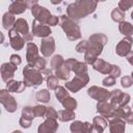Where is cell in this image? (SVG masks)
<instances>
[{"label":"cell","instance_id":"obj_32","mask_svg":"<svg viewBox=\"0 0 133 133\" xmlns=\"http://www.w3.org/2000/svg\"><path fill=\"white\" fill-rule=\"evenodd\" d=\"M68 96H70L69 95V90L66 89V87L64 86H60V85H58L56 88H55V97H56V99L58 100V102H62Z\"/></svg>","mask_w":133,"mask_h":133},{"label":"cell","instance_id":"obj_36","mask_svg":"<svg viewBox=\"0 0 133 133\" xmlns=\"http://www.w3.org/2000/svg\"><path fill=\"white\" fill-rule=\"evenodd\" d=\"M47 108L46 106L44 105H35L32 107V110H33V113L35 115V117H45L46 115V112H47Z\"/></svg>","mask_w":133,"mask_h":133},{"label":"cell","instance_id":"obj_18","mask_svg":"<svg viewBox=\"0 0 133 133\" xmlns=\"http://www.w3.org/2000/svg\"><path fill=\"white\" fill-rule=\"evenodd\" d=\"M18 70V66L12 64L11 62H4L1 65V78L6 83L9 80L14 79L15 73Z\"/></svg>","mask_w":133,"mask_h":133},{"label":"cell","instance_id":"obj_50","mask_svg":"<svg viewBox=\"0 0 133 133\" xmlns=\"http://www.w3.org/2000/svg\"><path fill=\"white\" fill-rule=\"evenodd\" d=\"M38 3V0H26V4H27V7L28 8H32L34 5H36Z\"/></svg>","mask_w":133,"mask_h":133},{"label":"cell","instance_id":"obj_9","mask_svg":"<svg viewBox=\"0 0 133 133\" xmlns=\"http://www.w3.org/2000/svg\"><path fill=\"white\" fill-rule=\"evenodd\" d=\"M31 33L35 37H42V38H44V37L50 36V34L52 33V30H51L50 26H48L47 24H43V23H41V22H38L37 20L34 19L32 21Z\"/></svg>","mask_w":133,"mask_h":133},{"label":"cell","instance_id":"obj_33","mask_svg":"<svg viewBox=\"0 0 133 133\" xmlns=\"http://www.w3.org/2000/svg\"><path fill=\"white\" fill-rule=\"evenodd\" d=\"M47 81V87L50 90H55V88L59 85V78L56 75H50L46 78Z\"/></svg>","mask_w":133,"mask_h":133},{"label":"cell","instance_id":"obj_24","mask_svg":"<svg viewBox=\"0 0 133 133\" xmlns=\"http://www.w3.org/2000/svg\"><path fill=\"white\" fill-rule=\"evenodd\" d=\"M107 121L104 116L99 115V116H95L92 118V126H94V131L98 132V133H102L106 128H107Z\"/></svg>","mask_w":133,"mask_h":133},{"label":"cell","instance_id":"obj_25","mask_svg":"<svg viewBox=\"0 0 133 133\" xmlns=\"http://www.w3.org/2000/svg\"><path fill=\"white\" fill-rule=\"evenodd\" d=\"M16 22V18H15V15L9 12V11H6L3 17H2V26L4 29L6 30H9L10 28L14 27V24Z\"/></svg>","mask_w":133,"mask_h":133},{"label":"cell","instance_id":"obj_27","mask_svg":"<svg viewBox=\"0 0 133 133\" xmlns=\"http://www.w3.org/2000/svg\"><path fill=\"white\" fill-rule=\"evenodd\" d=\"M75 111L74 110H71V109H62V110H59L58 111V119L60 122H70V121H73L75 119Z\"/></svg>","mask_w":133,"mask_h":133},{"label":"cell","instance_id":"obj_2","mask_svg":"<svg viewBox=\"0 0 133 133\" xmlns=\"http://www.w3.org/2000/svg\"><path fill=\"white\" fill-rule=\"evenodd\" d=\"M98 0H76L66 7V15L74 21H79L95 12L98 6Z\"/></svg>","mask_w":133,"mask_h":133},{"label":"cell","instance_id":"obj_3","mask_svg":"<svg viewBox=\"0 0 133 133\" xmlns=\"http://www.w3.org/2000/svg\"><path fill=\"white\" fill-rule=\"evenodd\" d=\"M59 26L65 33V36L70 41H77L81 38V30L79 25L77 24L76 21L71 19L68 15H62L60 16V21H59Z\"/></svg>","mask_w":133,"mask_h":133},{"label":"cell","instance_id":"obj_30","mask_svg":"<svg viewBox=\"0 0 133 133\" xmlns=\"http://www.w3.org/2000/svg\"><path fill=\"white\" fill-rule=\"evenodd\" d=\"M72 71L75 73V75H83L87 74V63L84 61H78L73 65Z\"/></svg>","mask_w":133,"mask_h":133},{"label":"cell","instance_id":"obj_51","mask_svg":"<svg viewBox=\"0 0 133 133\" xmlns=\"http://www.w3.org/2000/svg\"><path fill=\"white\" fill-rule=\"evenodd\" d=\"M126 58H127V60H128V62L133 66V51H130L128 54H127V56H126Z\"/></svg>","mask_w":133,"mask_h":133},{"label":"cell","instance_id":"obj_41","mask_svg":"<svg viewBox=\"0 0 133 133\" xmlns=\"http://www.w3.org/2000/svg\"><path fill=\"white\" fill-rule=\"evenodd\" d=\"M115 77L111 76V75H108L107 77H105L103 80H102V84L104 87H110V86H113L115 84Z\"/></svg>","mask_w":133,"mask_h":133},{"label":"cell","instance_id":"obj_31","mask_svg":"<svg viewBox=\"0 0 133 133\" xmlns=\"http://www.w3.org/2000/svg\"><path fill=\"white\" fill-rule=\"evenodd\" d=\"M111 19L112 21L114 22H117V23H121L123 21H125V11H123L118 6L113 8L112 11H111Z\"/></svg>","mask_w":133,"mask_h":133},{"label":"cell","instance_id":"obj_8","mask_svg":"<svg viewBox=\"0 0 133 133\" xmlns=\"http://www.w3.org/2000/svg\"><path fill=\"white\" fill-rule=\"evenodd\" d=\"M8 37H9V44H10V47L16 50V51H20L24 48L25 46V39L23 37V35L17 31L14 27L10 28L8 30Z\"/></svg>","mask_w":133,"mask_h":133},{"label":"cell","instance_id":"obj_47","mask_svg":"<svg viewBox=\"0 0 133 133\" xmlns=\"http://www.w3.org/2000/svg\"><path fill=\"white\" fill-rule=\"evenodd\" d=\"M121 74H122V70H121V68H119L118 65H116V64H112L111 72H110V74H109V75H111V76H113V77L117 78V77H119V76H121Z\"/></svg>","mask_w":133,"mask_h":133},{"label":"cell","instance_id":"obj_56","mask_svg":"<svg viewBox=\"0 0 133 133\" xmlns=\"http://www.w3.org/2000/svg\"><path fill=\"white\" fill-rule=\"evenodd\" d=\"M131 77L133 78V71H132V73H131Z\"/></svg>","mask_w":133,"mask_h":133},{"label":"cell","instance_id":"obj_55","mask_svg":"<svg viewBox=\"0 0 133 133\" xmlns=\"http://www.w3.org/2000/svg\"><path fill=\"white\" fill-rule=\"evenodd\" d=\"M98 1H100V2H104V1H106V0H98Z\"/></svg>","mask_w":133,"mask_h":133},{"label":"cell","instance_id":"obj_4","mask_svg":"<svg viewBox=\"0 0 133 133\" xmlns=\"http://www.w3.org/2000/svg\"><path fill=\"white\" fill-rule=\"evenodd\" d=\"M23 78H24L23 81L25 82L27 87H37L44 81V76L42 71L33 66H30L28 64L23 69Z\"/></svg>","mask_w":133,"mask_h":133},{"label":"cell","instance_id":"obj_49","mask_svg":"<svg viewBox=\"0 0 133 133\" xmlns=\"http://www.w3.org/2000/svg\"><path fill=\"white\" fill-rule=\"evenodd\" d=\"M59 21H60V18H58L57 16H53L52 15L50 17L49 21H48V25H50V26H56L59 23Z\"/></svg>","mask_w":133,"mask_h":133},{"label":"cell","instance_id":"obj_19","mask_svg":"<svg viewBox=\"0 0 133 133\" xmlns=\"http://www.w3.org/2000/svg\"><path fill=\"white\" fill-rule=\"evenodd\" d=\"M58 129V123L55 118H46L44 123H42L38 128V133H54Z\"/></svg>","mask_w":133,"mask_h":133},{"label":"cell","instance_id":"obj_39","mask_svg":"<svg viewBox=\"0 0 133 133\" xmlns=\"http://www.w3.org/2000/svg\"><path fill=\"white\" fill-rule=\"evenodd\" d=\"M121 85L124 88H129L133 85V78L131 76H124L121 78Z\"/></svg>","mask_w":133,"mask_h":133},{"label":"cell","instance_id":"obj_15","mask_svg":"<svg viewBox=\"0 0 133 133\" xmlns=\"http://www.w3.org/2000/svg\"><path fill=\"white\" fill-rule=\"evenodd\" d=\"M38 48L37 46L32 43V42H28L26 45V61L27 64L30 66H34L35 61L38 59L39 55H38Z\"/></svg>","mask_w":133,"mask_h":133},{"label":"cell","instance_id":"obj_26","mask_svg":"<svg viewBox=\"0 0 133 133\" xmlns=\"http://www.w3.org/2000/svg\"><path fill=\"white\" fill-rule=\"evenodd\" d=\"M71 69L65 64V62H63V64L61 66H59L55 72V75L60 79V80H63V81H66L70 77V73H71Z\"/></svg>","mask_w":133,"mask_h":133},{"label":"cell","instance_id":"obj_48","mask_svg":"<svg viewBox=\"0 0 133 133\" xmlns=\"http://www.w3.org/2000/svg\"><path fill=\"white\" fill-rule=\"evenodd\" d=\"M94 131V126L89 122H84L83 123V132L84 133H90Z\"/></svg>","mask_w":133,"mask_h":133},{"label":"cell","instance_id":"obj_17","mask_svg":"<svg viewBox=\"0 0 133 133\" xmlns=\"http://www.w3.org/2000/svg\"><path fill=\"white\" fill-rule=\"evenodd\" d=\"M97 111L100 115L104 116L105 118H111L112 116L116 115L115 113V109L112 108V106L110 105V103H108L107 101H99L97 103Z\"/></svg>","mask_w":133,"mask_h":133},{"label":"cell","instance_id":"obj_53","mask_svg":"<svg viewBox=\"0 0 133 133\" xmlns=\"http://www.w3.org/2000/svg\"><path fill=\"white\" fill-rule=\"evenodd\" d=\"M63 0H50V2L52 3V4H54V5H57V4H59V3H61Z\"/></svg>","mask_w":133,"mask_h":133},{"label":"cell","instance_id":"obj_57","mask_svg":"<svg viewBox=\"0 0 133 133\" xmlns=\"http://www.w3.org/2000/svg\"><path fill=\"white\" fill-rule=\"evenodd\" d=\"M132 108H133V105H132Z\"/></svg>","mask_w":133,"mask_h":133},{"label":"cell","instance_id":"obj_35","mask_svg":"<svg viewBox=\"0 0 133 133\" xmlns=\"http://www.w3.org/2000/svg\"><path fill=\"white\" fill-rule=\"evenodd\" d=\"M63 62H64V59H63V57L61 56V55H54L53 57H52V59H51V61H50V64H51V69L53 70V71H56L59 66H61L62 64H63Z\"/></svg>","mask_w":133,"mask_h":133},{"label":"cell","instance_id":"obj_52","mask_svg":"<svg viewBox=\"0 0 133 133\" xmlns=\"http://www.w3.org/2000/svg\"><path fill=\"white\" fill-rule=\"evenodd\" d=\"M42 73H43V75H46V76L48 77V76L52 75V70H49V69H45V70H43V71H42Z\"/></svg>","mask_w":133,"mask_h":133},{"label":"cell","instance_id":"obj_7","mask_svg":"<svg viewBox=\"0 0 133 133\" xmlns=\"http://www.w3.org/2000/svg\"><path fill=\"white\" fill-rule=\"evenodd\" d=\"M0 102L4 106V108L7 112L12 113L18 108V103H17L16 99L10 95V92L7 89L0 90Z\"/></svg>","mask_w":133,"mask_h":133},{"label":"cell","instance_id":"obj_16","mask_svg":"<svg viewBox=\"0 0 133 133\" xmlns=\"http://www.w3.org/2000/svg\"><path fill=\"white\" fill-rule=\"evenodd\" d=\"M108 125L110 133H123L126 130V121L118 115H114L109 118Z\"/></svg>","mask_w":133,"mask_h":133},{"label":"cell","instance_id":"obj_37","mask_svg":"<svg viewBox=\"0 0 133 133\" xmlns=\"http://www.w3.org/2000/svg\"><path fill=\"white\" fill-rule=\"evenodd\" d=\"M70 130H71L72 133H81V132H83V122L74 121L70 126Z\"/></svg>","mask_w":133,"mask_h":133},{"label":"cell","instance_id":"obj_10","mask_svg":"<svg viewBox=\"0 0 133 133\" xmlns=\"http://www.w3.org/2000/svg\"><path fill=\"white\" fill-rule=\"evenodd\" d=\"M30 10H31V14H32V16L34 17L35 20H37L38 22H41L43 24H47L48 25V21H49L50 17L52 16L48 8L36 4Z\"/></svg>","mask_w":133,"mask_h":133},{"label":"cell","instance_id":"obj_38","mask_svg":"<svg viewBox=\"0 0 133 133\" xmlns=\"http://www.w3.org/2000/svg\"><path fill=\"white\" fill-rule=\"evenodd\" d=\"M22 116L25 117V118H28V119H33L35 117L34 113H33V110H32V107L30 106H24L22 108Z\"/></svg>","mask_w":133,"mask_h":133},{"label":"cell","instance_id":"obj_20","mask_svg":"<svg viewBox=\"0 0 133 133\" xmlns=\"http://www.w3.org/2000/svg\"><path fill=\"white\" fill-rule=\"evenodd\" d=\"M115 113H116V115L124 118L126 121V123L133 125V111H132V108L128 106V104L119 106L118 108H116Z\"/></svg>","mask_w":133,"mask_h":133},{"label":"cell","instance_id":"obj_29","mask_svg":"<svg viewBox=\"0 0 133 133\" xmlns=\"http://www.w3.org/2000/svg\"><path fill=\"white\" fill-rule=\"evenodd\" d=\"M35 100L41 103H48L51 100V94L49 89H41L35 94Z\"/></svg>","mask_w":133,"mask_h":133},{"label":"cell","instance_id":"obj_34","mask_svg":"<svg viewBox=\"0 0 133 133\" xmlns=\"http://www.w3.org/2000/svg\"><path fill=\"white\" fill-rule=\"evenodd\" d=\"M61 105L63 106V108H65V109H71V110H75L76 108H77V101L74 99V98H72V97H70V96H68L62 102H61Z\"/></svg>","mask_w":133,"mask_h":133},{"label":"cell","instance_id":"obj_43","mask_svg":"<svg viewBox=\"0 0 133 133\" xmlns=\"http://www.w3.org/2000/svg\"><path fill=\"white\" fill-rule=\"evenodd\" d=\"M46 63H47L46 59H45L44 57H41V56H39L38 59L35 61L33 68H35V69H37V70H39V71H43V70L46 69Z\"/></svg>","mask_w":133,"mask_h":133},{"label":"cell","instance_id":"obj_21","mask_svg":"<svg viewBox=\"0 0 133 133\" xmlns=\"http://www.w3.org/2000/svg\"><path fill=\"white\" fill-rule=\"evenodd\" d=\"M27 8L26 0H11V3L8 6V11L16 16L25 12Z\"/></svg>","mask_w":133,"mask_h":133},{"label":"cell","instance_id":"obj_22","mask_svg":"<svg viewBox=\"0 0 133 133\" xmlns=\"http://www.w3.org/2000/svg\"><path fill=\"white\" fill-rule=\"evenodd\" d=\"M92 68L94 70L98 71L99 73L101 74H104V75H109L110 72H111V68H112V64L105 61L104 59L102 58H97V60L92 63Z\"/></svg>","mask_w":133,"mask_h":133},{"label":"cell","instance_id":"obj_12","mask_svg":"<svg viewBox=\"0 0 133 133\" xmlns=\"http://www.w3.org/2000/svg\"><path fill=\"white\" fill-rule=\"evenodd\" d=\"M14 28L23 35V37L26 42H31L32 41L33 34L29 32V26H28V23L25 19H23V18L17 19L15 24H14Z\"/></svg>","mask_w":133,"mask_h":133},{"label":"cell","instance_id":"obj_11","mask_svg":"<svg viewBox=\"0 0 133 133\" xmlns=\"http://www.w3.org/2000/svg\"><path fill=\"white\" fill-rule=\"evenodd\" d=\"M109 94L110 91H108V89L104 88V87H100L97 85H92L87 89V95L96 100V101H107L109 100Z\"/></svg>","mask_w":133,"mask_h":133},{"label":"cell","instance_id":"obj_28","mask_svg":"<svg viewBox=\"0 0 133 133\" xmlns=\"http://www.w3.org/2000/svg\"><path fill=\"white\" fill-rule=\"evenodd\" d=\"M118 30L124 36H132L133 35V25L130 22L123 21L118 23Z\"/></svg>","mask_w":133,"mask_h":133},{"label":"cell","instance_id":"obj_44","mask_svg":"<svg viewBox=\"0 0 133 133\" xmlns=\"http://www.w3.org/2000/svg\"><path fill=\"white\" fill-rule=\"evenodd\" d=\"M45 117L46 118H55V119H57L58 118V112L53 107H48Z\"/></svg>","mask_w":133,"mask_h":133},{"label":"cell","instance_id":"obj_40","mask_svg":"<svg viewBox=\"0 0 133 133\" xmlns=\"http://www.w3.org/2000/svg\"><path fill=\"white\" fill-rule=\"evenodd\" d=\"M133 5V0H119L118 2V7L123 11H127L129 8H131Z\"/></svg>","mask_w":133,"mask_h":133},{"label":"cell","instance_id":"obj_46","mask_svg":"<svg viewBox=\"0 0 133 133\" xmlns=\"http://www.w3.org/2000/svg\"><path fill=\"white\" fill-rule=\"evenodd\" d=\"M9 62H11L12 64L15 65H20L21 62H22V59H21V56L18 55V54H11L10 55V58H9Z\"/></svg>","mask_w":133,"mask_h":133},{"label":"cell","instance_id":"obj_42","mask_svg":"<svg viewBox=\"0 0 133 133\" xmlns=\"http://www.w3.org/2000/svg\"><path fill=\"white\" fill-rule=\"evenodd\" d=\"M87 47H88V42L87 41H81L77 44L76 46V51L78 53H85V51L87 50Z\"/></svg>","mask_w":133,"mask_h":133},{"label":"cell","instance_id":"obj_54","mask_svg":"<svg viewBox=\"0 0 133 133\" xmlns=\"http://www.w3.org/2000/svg\"><path fill=\"white\" fill-rule=\"evenodd\" d=\"M131 19H132V20H133V11H132V12H131Z\"/></svg>","mask_w":133,"mask_h":133},{"label":"cell","instance_id":"obj_45","mask_svg":"<svg viewBox=\"0 0 133 133\" xmlns=\"http://www.w3.org/2000/svg\"><path fill=\"white\" fill-rule=\"evenodd\" d=\"M31 124H32V121H31V119L25 118V117H23V116H21L20 119H19V125H20L22 128H24V129L30 128V127H31Z\"/></svg>","mask_w":133,"mask_h":133},{"label":"cell","instance_id":"obj_1","mask_svg":"<svg viewBox=\"0 0 133 133\" xmlns=\"http://www.w3.org/2000/svg\"><path fill=\"white\" fill-rule=\"evenodd\" d=\"M88 47L84 53V61L87 64H91L97 60V58L102 54L104 46L108 42V37L104 33H94L88 39Z\"/></svg>","mask_w":133,"mask_h":133},{"label":"cell","instance_id":"obj_23","mask_svg":"<svg viewBox=\"0 0 133 133\" xmlns=\"http://www.w3.org/2000/svg\"><path fill=\"white\" fill-rule=\"evenodd\" d=\"M26 84L24 81H17V80H9L8 82H6V89L9 91V92H22L25 90L26 88Z\"/></svg>","mask_w":133,"mask_h":133},{"label":"cell","instance_id":"obj_5","mask_svg":"<svg viewBox=\"0 0 133 133\" xmlns=\"http://www.w3.org/2000/svg\"><path fill=\"white\" fill-rule=\"evenodd\" d=\"M109 100H110L109 103L112 106V108L116 109L119 106L127 105L130 102L131 97H130L129 94L124 92L121 89H113L109 94Z\"/></svg>","mask_w":133,"mask_h":133},{"label":"cell","instance_id":"obj_13","mask_svg":"<svg viewBox=\"0 0 133 133\" xmlns=\"http://www.w3.org/2000/svg\"><path fill=\"white\" fill-rule=\"evenodd\" d=\"M132 45H133V38H132V36H125L116 45V47H115V53L118 56H121V57H126L127 54L131 51Z\"/></svg>","mask_w":133,"mask_h":133},{"label":"cell","instance_id":"obj_14","mask_svg":"<svg viewBox=\"0 0 133 133\" xmlns=\"http://www.w3.org/2000/svg\"><path fill=\"white\" fill-rule=\"evenodd\" d=\"M39 51L42 52V55L44 57H50L54 53V51H55V41L51 35L42 38Z\"/></svg>","mask_w":133,"mask_h":133},{"label":"cell","instance_id":"obj_6","mask_svg":"<svg viewBox=\"0 0 133 133\" xmlns=\"http://www.w3.org/2000/svg\"><path fill=\"white\" fill-rule=\"evenodd\" d=\"M89 82V76L87 74H83V75H76L71 81H66L65 83V87L69 91L71 92H78L81 88H83L84 86L87 85V83Z\"/></svg>","mask_w":133,"mask_h":133}]
</instances>
